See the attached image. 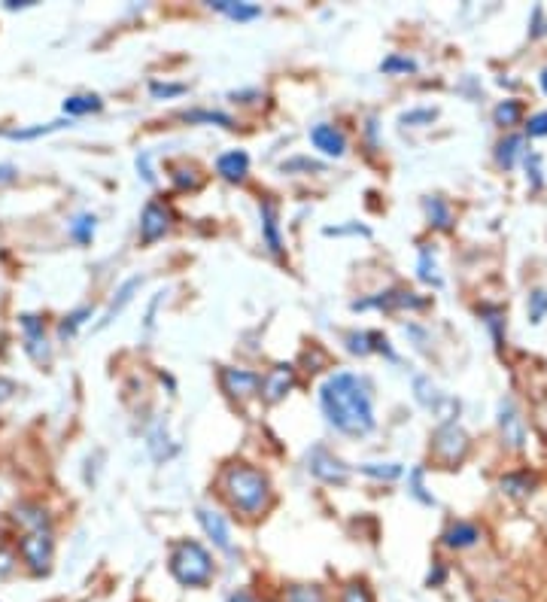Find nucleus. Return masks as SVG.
I'll return each instance as SVG.
<instances>
[{"instance_id": "f257e3e1", "label": "nucleus", "mask_w": 547, "mask_h": 602, "mask_svg": "<svg viewBox=\"0 0 547 602\" xmlns=\"http://www.w3.org/2000/svg\"><path fill=\"white\" fill-rule=\"evenodd\" d=\"M320 408L329 420L344 435H368L374 429V399L368 384L353 371H335L320 387Z\"/></svg>"}, {"instance_id": "f03ea898", "label": "nucleus", "mask_w": 547, "mask_h": 602, "mask_svg": "<svg viewBox=\"0 0 547 602\" xmlns=\"http://www.w3.org/2000/svg\"><path fill=\"white\" fill-rule=\"evenodd\" d=\"M219 487L225 499L247 517H259L271 505V481L265 472L247 466V463H231L219 475Z\"/></svg>"}, {"instance_id": "7ed1b4c3", "label": "nucleus", "mask_w": 547, "mask_h": 602, "mask_svg": "<svg viewBox=\"0 0 547 602\" xmlns=\"http://www.w3.org/2000/svg\"><path fill=\"white\" fill-rule=\"evenodd\" d=\"M13 517L25 526V539H22V557H25V563L37 575L49 572V563H52V526H49V514L40 505H19Z\"/></svg>"}, {"instance_id": "20e7f679", "label": "nucleus", "mask_w": 547, "mask_h": 602, "mask_svg": "<svg viewBox=\"0 0 547 602\" xmlns=\"http://www.w3.org/2000/svg\"><path fill=\"white\" fill-rule=\"evenodd\" d=\"M168 569L174 575V581L180 587H189V590H201L213 581L216 575V563H213V554L201 545V542H192V539H183L171 548V557H168Z\"/></svg>"}, {"instance_id": "39448f33", "label": "nucleus", "mask_w": 547, "mask_h": 602, "mask_svg": "<svg viewBox=\"0 0 547 602\" xmlns=\"http://www.w3.org/2000/svg\"><path fill=\"white\" fill-rule=\"evenodd\" d=\"M432 454L444 463V466H456L465 460L468 454V435L456 420H447L435 429L432 435Z\"/></svg>"}, {"instance_id": "423d86ee", "label": "nucleus", "mask_w": 547, "mask_h": 602, "mask_svg": "<svg viewBox=\"0 0 547 602\" xmlns=\"http://www.w3.org/2000/svg\"><path fill=\"white\" fill-rule=\"evenodd\" d=\"M429 301L420 298L417 292H408V289H386V292H377L371 298H362V301H353V311H420L426 308Z\"/></svg>"}, {"instance_id": "0eeeda50", "label": "nucleus", "mask_w": 547, "mask_h": 602, "mask_svg": "<svg viewBox=\"0 0 547 602\" xmlns=\"http://www.w3.org/2000/svg\"><path fill=\"white\" fill-rule=\"evenodd\" d=\"M307 472L314 475L317 481L332 484V487H344V484L350 481V469L332 454L329 447H323V444H317V447L307 450Z\"/></svg>"}, {"instance_id": "6e6552de", "label": "nucleus", "mask_w": 547, "mask_h": 602, "mask_svg": "<svg viewBox=\"0 0 547 602\" xmlns=\"http://www.w3.org/2000/svg\"><path fill=\"white\" fill-rule=\"evenodd\" d=\"M219 384L234 402H247L262 393V374L250 368H222L219 371Z\"/></svg>"}, {"instance_id": "1a4fd4ad", "label": "nucleus", "mask_w": 547, "mask_h": 602, "mask_svg": "<svg viewBox=\"0 0 547 602\" xmlns=\"http://www.w3.org/2000/svg\"><path fill=\"white\" fill-rule=\"evenodd\" d=\"M168 229H171V210L159 201H149L140 213V241L155 244L159 238H165Z\"/></svg>"}, {"instance_id": "9d476101", "label": "nucleus", "mask_w": 547, "mask_h": 602, "mask_svg": "<svg viewBox=\"0 0 547 602\" xmlns=\"http://www.w3.org/2000/svg\"><path fill=\"white\" fill-rule=\"evenodd\" d=\"M295 387V368L292 365H274L265 378H262V399L268 405H277L289 396V390Z\"/></svg>"}, {"instance_id": "9b49d317", "label": "nucleus", "mask_w": 547, "mask_h": 602, "mask_svg": "<svg viewBox=\"0 0 547 602\" xmlns=\"http://www.w3.org/2000/svg\"><path fill=\"white\" fill-rule=\"evenodd\" d=\"M310 143H314L323 156L329 159H341L347 153V134L338 128V125H329V122H320L310 128Z\"/></svg>"}, {"instance_id": "f8f14e48", "label": "nucleus", "mask_w": 547, "mask_h": 602, "mask_svg": "<svg viewBox=\"0 0 547 602\" xmlns=\"http://www.w3.org/2000/svg\"><path fill=\"white\" fill-rule=\"evenodd\" d=\"M195 514H198V523H201V530L207 533V539H210L222 554L234 557V545H231V533H228L225 517H222L219 511H210V508H198Z\"/></svg>"}, {"instance_id": "ddd939ff", "label": "nucleus", "mask_w": 547, "mask_h": 602, "mask_svg": "<svg viewBox=\"0 0 547 602\" xmlns=\"http://www.w3.org/2000/svg\"><path fill=\"white\" fill-rule=\"evenodd\" d=\"M499 429H502L505 441H508L514 450H520V447L526 444L523 417H520V411L514 408V402H511V399H502V405H499Z\"/></svg>"}, {"instance_id": "4468645a", "label": "nucleus", "mask_w": 547, "mask_h": 602, "mask_svg": "<svg viewBox=\"0 0 547 602\" xmlns=\"http://www.w3.org/2000/svg\"><path fill=\"white\" fill-rule=\"evenodd\" d=\"M347 350L350 353H356V356H368V353H386L389 359H399L396 353H393V347H389V341L383 338V335H377V332H347Z\"/></svg>"}, {"instance_id": "2eb2a0df", "label": "nucleus", "mask_w": 547, "mask_h": 602, "mask_svg": "<svg viewBox=\"0 0 547 602\" xmlns=\"http://www.w3.org/2000/svg\"><path fill=\"white\" fill-rule=\"evenodd\" d=\"M216 174L228 183H244L250 174V156L244 149H231V153H222L216 159Z\"/></svg>"}, {"instance_id": "dca6fc26", "label": "nucleus", "mask_w": 547, "mask_h": 602, "mask_svg": "<svg viewBox=\"0 0 547 602\" xmlns=\"http://www.w3.org/2000/svg\"><path fill=\"white\" fill-rule=\"evenodd\" d=\"M259 216H262V238L274 256H283V235H280V213L274 201H259Z\"/></svg>"}, {"instance_id": "f3484780", "label": "nucleus", "mask_w": 547, "mask_h": 602, "mask_svg": "<svg viewBox=\"0 0 547 602\" xmlns=\"http://www.w3.org/2000/svg\"><path fill=\"white\" fill-rule=\"evenodd\" d=\"M441 542L450 551H465V548H475L481 542V530H478L475 523H468V520H456V523H450L447 530H444Z\"/></svg>"}, {"instance_id": "a211bd4d", "label": "nucleus", "mask_w": 547, "mask_h": 602, "mask_svg": "<svg viewBox=\"0 0 547 602\" xmlns=\"http://www.w3.org/2000/svg\"><path fill=\"white\" fill-rule=\"evenodd\" d=\"M22 329H25V347L37 362L49 359V344H46V332H43V320H37L34 314L22 317Z\"/></svg>"}, {"instance_id": "6ab92c4d", "label": "nucleus", "mask_w": 547, "mask_h": 602, "mask_svg": "<svg viewBox=\"0 0 547 602\" xmlns=\"http://www.w3.org/2000/svg\"><path fill=\"white\" fill-rule=\"evenodd\" d=\"M143 286V277H128L119 289H116V295H113V301H110V308L104 311V317H101V323H98V329H107L113 320H116V314L128 305V301L134 298V292Z\"/></svg>"}, {"instance_id": "aec40b11", "label": "nucleus", "mask_w": 547, "mask_h": 602, "mask_svg": "<svg viewBox=\"0 0 547 602\" xmlns=\"http://www.w3.org/2000/svg\"><path fill=\"white\" fill-rule=\"evenodd\" d=\"M210 10L234 19V22H253L262 16V7L256 4H241V0H210Z\"/></svg>"}, {"instance_id": "412c9836", "label": "nucleus", "mask_w": 547, "mask_h": 602, "mask_svg": "<svg viewBox=\"0 0 547 602\" xmlns=\"http://www.w3.org/2000/svg\"><path fill=\"white\" fill-rule=\"evenodd\" d=\"M280 602H329V596L320 584H289Z\"/></svg>"}, {"instance_id": "4be33fe9", "label": "nucleus", "mask_w": 547, "mask_h": 602, "mask_svg": "<svg viewBox=\"0 0 547 602\" xmlns=\"http://www.w3.org/2000/svg\"><path fill=\"white\" fill-rule=\"evenodd\" d=\"M523 146H526V140H523L520 134H511L508 140H502V143H499V153H496V159H499V165H502L505 171H511V168L517 165V159L523 156Z\"/></svg>"}, {"instance_id": "5701e85b", "label": "nucleus", "mask_w": 547, "mask_h": 602, "mask_svg": "<svg viewBox=\"0 0 547 602\" xmlns=\"http://www.w3.org/2000/svg\"><path fill=\"white\" fill-rule=\"evenodd\" d=\"M426 213H429V222L435 225V229H441V232L453 229V213H450L444 198H426Z\"/></svg>"}, {"instance_id": "b1692460", "label": "nucleus", "mask_w": 547, "mask_h": 602, "mask_svg": "<svg viewBox=\"0 0 547 602\" xmlns=\"http://www.w3.org/2000/svg\"><path fill=\"white\" fill-rule=\"evenodd\" d=\"M95 225H98V219L92 216V213H80L73 222H70V238L76 241V244H89L92 238H95Z\"/></svg>"}, {"instance_id": "393cba45", "label": "nucleus", "mask_w": 547, "mask_h": 602, "mask_svg": "<svg viewBox=\"0 0 547 602\" xmlns=\"http://www.w3.org/2000/svg\"><path fill=\"white\" fill-rule=\"evenodd\" d=\"M104 104H101V98L98 95H73V98H67L64 101V113L67 116H86V113H98Z\"/></svg>"}, {"instance_id": "a878e982", "label": "nucleus", "mask_w": 547, "mask_h": 602, "mask_svg": "<svg viewBox=\"0 0 547 602\" xmlns=\"http://www.w3.org/2000/svg\"><path fill=\"white\" fill-rule=\"evenodd\" d=\"M180 119H183V122H207V125L234 128V119H231L228 113H219V110H183Z\"/></svg>"}, {"instance_id": "bb28decb", "label": "nucleus", "mask_w": 547, "mask_h": 602, "mask_svg": "<svg viewBox=\"0 0 547 602\" xmlns=\"http://www.w3.org/2000/svg\"><path fill=\"white\" fill-rule=\"evenodd\" d=\"M493 119H496V125L511 128V125H517V122L523 119V104H520V101H502V104L493 110Z\"/></svg>"}, {"instance_id": "cd10ccee", "label": "nucleus", "mask_w": 547, "mask_h": 602, "mask_svg": "<svg viewBox=\"0 0 547 602\" xmlns=\"http://www.w3.org/2000/svg\"><path fill=\"white\" fill-rule=\"evenodd\" d=\"M417 274L423 283H432V286H441V274H438V265H435V253L429 247L420 250V262H417Z\"/></svg>"}, {"instance_id": "c85d7f7f", "label": "nucleus", "mask_w": 547, "mask_h": 602, "mask_svg": "<svg viewBox=\"0 0 547 602\" xmlns=\"http://www.w3.org/2000/svg\"><path fill=\"white\" fill-rule=\"evenodd\" d=\"M535 487V478H529L526 472H517V475H505L502 478V493H511V496H529Z\"/></svg>"}, {"instance_id": "c756f323", "label": "nucleus", "mask_w": 547, "mask_h": 602, "mask_svg": "<svg viewBox=\"0 0 547 602\" xmlns=\"http://www.w3.org/2000/svg\"><path fill=\"white\" fill-rule=\"evenodd\" d=\"M362 475L377 478V481H396V478H402V466L399 463H365Z\"/></svg>"}, {"instance_id": "7c9ffc66", "label": "nucleus", "mask_w": 547, "mask_h": 602, "mask_svg": "<svg viewBox=\"0 0 547 602\" xmlns=\"http://www.w3.org/2000/svg\"><path fill=\"white\" fill-rule=\"evenodd\" d=\"M423 478H426V469H423V466H417V469L408 475L411 496H414L417 502H423V505H435V496H432V493H426V484H423Z\"/></svg>"}, {"instance_id": "2f4dec72", "label": "nucleus", "mask_w": 547, "mask_h": 602, "mask_svg": "<svg viewBox=\"0 0 547 602\" xmlns=\"http://www.w3.org/2000/svg\"><path fill=\"white\" fill-rule=\"evenodd\" d=\"M380 70L383 73H414L417 70V61L408 58V55H386L380 61Z\"/></svg>"}, {"instance_id": "473e14b6", "label": "nucleus", "mask_w": 547, "mask_h": 602, "mask_svg": "<svg viewBox=\"0 0 547 602\" xmlns=\"http://www.w3.org/2000/svg\"><path fill=\"white\" fill-rule=\"evenodd\" d=\"M341 602H374V593L365 581H350L341 590Z\"/></svg>"}, {"instance_id": "72a5a7b5", "label": "nucleus", "mask_w": 547, "mask_h": 602, "mask_svg": "<svg viewBox=\"0 0 547 602\" xmlns=\"http://www.w3.org/2000/svg\"><path fill=\"white\" fill-rule=\"evenodd\" d=\"M547 317V289H535L529 295V323H541Z\"/></svg>"}, {"instance_id": "f704fd0d", "label": "nucleus", "mask_w": 547, "mask_h": 602, "mask_svg": "<svg viewBox=\"0 0 547 602\" xmlns=\"http://www.w3.org/2000/svg\"><path fill=\"white\" fill-rule=\"evenodd\" d=\"M86 317H92V308H80V311H73L70 317H64V323L58 326V335L61 338H70L76 329H80L83 323H86Z\"/></svg>"}, {"instance_id": "c9c22d12", "label": "nucleus", "mask_w": 547, "mask_h": 602, "mask_svg": "<svg viewBox=\"0 0 547 602\" xmlns=\"http://www.w3.org/2000/svg\"><path fill=\"white\" fill-rule=\"evenodd\" d=\"M435 116H438V110H432V107H423V110H408V113H402V125H414V128H420V125H432L435 122Z\"/></svg>"}, {"instance_id": "e433bc0d", "label": "nucleus", "mask_w": 547, "mask_h": 602, "mask_svg": "<svg viewBox=\"0 0 547 602\" xmlns=\"http://www.w3.org/2000/svg\"><path fill=\"white\" fill-rule=\"evenodd\" d=\"M55 128H64V122H49V125H37V128H25V131H7V137L13 140H31V137H40V134H49Z\"/></svg>"}, {"instance_id": "4c0bfd02", "label": "nucleus", "mask_w": 547, "mask_h": 602, "mask_svg": "<svg viewBox=\"0 0 547 602\" xmlns=\"http://www.w3.org/2000/svg\"><path fill=\"white\" fill-rule=\"evenodd\" d=\"M149 92H152V98H174V95H183L186 86L183 83H149Z\"/></svg>"}, {"instance_id": "58836bf2", "label": "nucleus", "mask_w": 547, "mask_h": 602, "mask_svg": "<svg viewBox=\"0 0 547 602\" xmlns=\"http://www.w3.org/2000/svg\"><path fill=\"white\" fill-rule=\"evenodd\" d=\"M526 134H529V137H547V110L529 116V122H526Z\"/></svg>"}, {"instance_id": "ea45409f", "label": "nucleus", "mask_w": 547, "mask_h": 602, "mask_svg": "<svg viewBox=\"0 0 547 602\" xmlns=\"http://www.w3.org/2000/svg\"><path fill=\"white\" fill-rule=\"evenodd\" d=\"M295 168H301V171H323V165H320V162H314V159H295V162H283V171H295Z\"/></svg>"}, {"instance_id": "a19ab883", "label": "nucleus", "mask_w": 547, "mask_h": 602, "mask_svg": "<svg viewBox=\"0 0 547 602\" xmlns=\"http://www.w3.org/2000/svg\"><path fill=\"white\" fill-rule=\"evenodd\" d=\"M137 171L143 174L146 183H155V174H152V162H149V153H140L137 156Z\"/></svg>"}, {"instance_id": "79ce46f5", "label": "nucleus", "mask_w": 547, "mask_h": 602, "mask_svg": "<svg viewBox=\"0 0 547 602\" xmlns=\"http://www.w3.org/2000/svg\"><path fill=\"white\" fill-rule=\"evenodd\" d=\"M225 602H262L253 590H234Z\"/></svg>"}, {"instance_id": "37998d69", "label": "nucleus", "mask_w": 547, "mask_h": 602, "mask_svg": "<svg viewBox=\"0 0 547 602\" xmlns=\"http://www.w3.org/2000/svg\"><path fill=\"white\" fill-rule=\"evenodd\" d=\"M371 235L368 229H362V225H344V229H326V235L332 238V235Z\"/></svg>"}, {"instance_id": "c03bdc74", "label": "nucleus", "mask_w": 547, "mask_h": 602, "mask_svg": "<svg viewBox=\"0 0 547 602\" xmlns=\"http://www.w3.org/2000/svg\"><path fill=\"white\" fill-rule=\"evenodd\" d=\"M441 581H444V569H441V566H438V569H435V572H429V578H426V584H429V587H435V584H441Z\"/></svg>"}, {"instance_id": "a18cd8bd", "label": "nucleus", "mask_w": 547, "mask_h": 602, "mask_svg": "<svg viewBox=\"0 0 547 602\" xmlns=\"http://www.w3.org/2000/svg\"><path fill=\"white\" fill-rule=\"evenodd\" d=\"M10 177H13V168H10V165L0 168V180H10Z\"/></svg>"}, {"instance_id": "49530a36", "label": "nucleus", "mask_w": 547, "mask_h": 602, "mask_svg": "<svg viewBox=\"0 0 547 602\" xmlns=\"http://www.w3.org/2000/svg\"><path fill=\"white\" fill-rule=\"evenodd\" d=\"M541 92H544V95H547V67H544V70H541Z\"/></svg>"}, {"instance_id": "de8ad7c7", "label": "nucleus", "mask_w": 547, "mask_h": 602, "mask_svg": "<svg viewBox=\"0 0 547 602\" xmlns=\"http://www.w3.org/2000/svg\"><path fill=\"white\" fill-rule=\"evenodd\" d=\"M493 602H505V599H493Z\"/></svg>"}]
</instances>
